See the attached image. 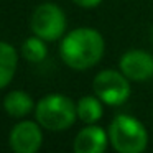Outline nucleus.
Listing matches in <instances>:
<instances>
[{
    "label": "nucleus",
    "instance_id": "6e6552de",
    "mask_svg": "<svg viewBox=\"0 0 153 153\" xmlns=\"http://www.w3.org/2000/svg\"><path fill=\"white\" fill-rule=\"evenodd\" d=\"M107 143L109 135L105 130L96 123H89L77 132L73 148L76 153H102L107 148Z\"/></svg>",
    "mask_w": 153,
    "mask_h": 153
},
{
    "label": "nucleus",
    "instance_id": "f257e3e1",
    "mask_svg": "<svg viewBox=\"0 0 153 153\" xmlns=\"http://www.w3.org/2000/svg\"><path fill=\"white\" fill-rule=\"evenodd\" d=\"M105 41L97 30L89 27L76 28L64 35L59 46L61 59L66 66L76 71L94 68L104 56Z\"/></svg>",
    "mask_w": 153,
    "mask_h": 153
},
{
    "label": "nucleus",
    "instance_id": "7ed1b4c3",
    "mask_svg": "<svg viewBox=\"0 0 153 153\" xmlns=\"http://www.w3.org/2000/svg\"><path fill=\"white\" fill-rule=\"evenodd\" d=\"M109 142L119 153H142L148 145V132L138 119L119 114L110 122Z\"/></svg>",
    "mask_w": 153,
    "mask_h": 153
},
{
    "label": "nucleus",
    "instance_id": "423d86ee",
    "mask_svg": "<svg viewBox=\"0 0 153 153\" xmlns=\"http://www.w3.org/2000/svg\"><path fill=\"white\" fill-rule=\"evenodd\" d=\"M119 69L135 82L153 77V54L143 50H128L120 56Z\"/></svg>",
    "mask_w": 153,
    "mask_h": 153
},
{
    "label": "nucleus",
    "instance_id": "1a4fd4ad",
    "mask_svg": "<svg viewBox=\"0 0 153 153\" xmlns=\"http://www.w3.org/2000/svg\"><path fill=\"white\" fill-rule=\"evenodd\" d=\"M18 64V54L10 43L0 41V89H4L13 79Z\"/></svg>",
    "mask_w": 153,
    "mask_h": 153
},
{
    "label": "nucleus",
    "instance_id": "20e7f679",
    "mask_svg": "<svg viewBox=\"0 0 153 153\" xmlns=\"http://www.w3.org/2000/svg\"><path fill=\"white\" fill-rule=\"evenodd\" d=\"M94 94L102 100L105 105L117 107L127 102L132 94L130 79L117 69H104L96 74L92 81Z\"/></svg>",
    "mask_w": 153,
    "mask_h": 153
},
{
    "label": "nucleus",
    "instance_id": "f8f14e48",
    "mask_svg": "<svg viewBox=\"0 0 153 153\" xmlns=\"http://www.w3.org/2000/svg\"><path fill=\"white\" fill-rule=\"evenodd\" d=\"M22 54L30 63H41L48 54V48L45 45V40L40 36H30L22 45Z\"/></svg>",
    "mask_w": 153,
    "mask_h": 153
},
{
    "label": "nucleus",
    "instance_id": "ddd939ff",
    "mask_svg": "<svg viewBox=\"0 0 153 153\" xmlns=\"http://www.w3.org/2000/svg\"><path fill=\"white\" fill-rule=\"evenodd\" d=\"M74 4L77 5V7H81V8H96V7H99L100 5V2L102 0H73Z\"/></svg>",
    "mask_w": 153,
    "mask_h": 153
},
{
    "label": "nucleus",
    "instance_id": "9d476101",
    "mask_svg": "<svg viewBox=\"0 0 153 153\" xmlns=\"http://www.w3.org/2000/svg\"><path fill=\"white\" fill-rule=\"evenodd\" d=\"M35 104L30 94L23 92V91H12L5 96L4 99V109L10 117H25L33 110Z\"/></svg>",
    "mask_w": 153,
    "mask_h": 153
},
{
    "label": "nucleus",
    "instance_id": "f03ea898",
    "mask_svg": "<svg viewBox=\"0 0 153 153\" xmlns=\"http://www.w3.org/2000/svg\"><path fill=\"white\" fill-rule=\"evenodd\" d=\"M36 122L51 132H63L73 127L77 119L76 104L63 94H48L38 100L35 109Z\"/></svg>",
    "mask_w": 153,
    "mask_h": 153
},
{
    "label": "nucleus",
    "instance_id": "0eeeda50",
    "mask_svg": "<svg viewBox=\"0 0 153 153\" xmlns=\"http://www.w3.org/2000/svg\"><path fill=\"white\" fill-rule=\"evenodd\" d=\"M40 123L23 120L17 123L10 132V146L15 153H35L40 150L43 143V133H41Z\"/></svg>",
    "mask_w": 153,
    "mask_h": 153
},
{
    "label": "nucleus",
    "instance_id": "39448f33",
    "mask_svg": "<svg viewBox=\"0 0 153 153\" xmlns=\"http://www.w3.org/2000/svg\"><path fill=\"white\" fill-rule=\"evenodd\" d=\"M30 27L45 41H56L66 31V15L56 4H41L31 15Z\"/></svg>",
    "mask_w": 153,
    "mask_h": 153
},
{
    "label": "nucleus",
    "instance_id": "9b49d317",
    "mask_svg": "<svg viewBox=\"0 0 153 153\" xmlns=\"http://www.w3.org/2000/svg\"><path fill=\"white\" fill-rule=\"evenodd\" d=\"M102 100L94 94V96H84L76 102V112H77V119L81 122H84L86 125L89 123H96L102 119L104 114V107H102Z\"/></svg>",
    "mask_w": 153,
    "mask_h": 153
}]
</instances>
